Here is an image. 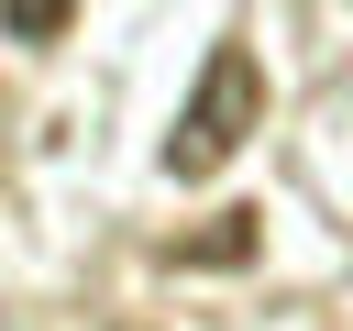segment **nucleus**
<instances>
[{"label":"nucleus","mask_w":353,"mask_h":331,"mask_svg":"<svg viewBox=\"0 0 353 331\" xmlns=\"http://www.w3.org/2000/svg\"><path fill=\"white\" fill-rule=\"evenodd\" d=\"M254 132H265V66H254L243 33H221L210 66H199V88H188V110H176V132H165V177L199 188V177H221Z\"/></svg>","instance_id":"obj_1"},{"label":"nucleus","mask_w":353,"mask_h":331,"mask_svg":"<svg viewBox=\"0 0 353 331\" xmlns=\"http://www.w3.org/2000/svg\"><path fill=\"white\" fill-rule=\"evenodd\" d=\"M254 243H265V221H254V210H221L210 232H176V243H165V265H243Z\"/></svg>","instance_id":"obj_2"},{"label":"nucleus","mask_w":353,"mask_h":331,"mask_svg":"<svg viewBox=\"0 0 353 331\" xmlns=\"http://www.w3.org/2000/svg\"><path fill=\"white\" fill-rule=\"evenodd\" d=\"M66 11H77V0H0V33H11V44H55Z\"/></svg>","instance_id":"obj_3"}]
</instances>
